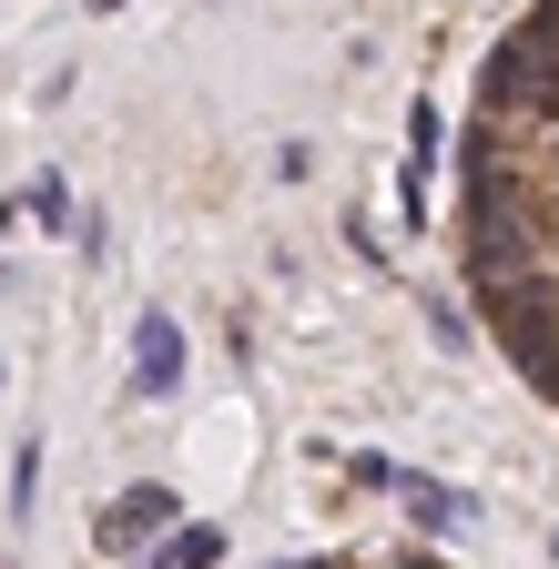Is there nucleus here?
<instances>
[{"instance_id":"f257e3e1","label":"nucleus","mask_w":559,"mask_h":569,"mask_svg":"<svg viewBox=\"0 0 559 569\" xmlns=\"http://www.w3.org/2000/svg\"><path fill=\"white\" fill-rule=\"evenodd\" d=\"M143 539H173V488H122L102 509V549H143Z\"/></svg>"},{"instance_id":"f03ea898","label":"nucleus","mask_w":559,"mask_h":569,"mask_svg":"<svg viewBox=\"0 0 559 569\" xmlns=\"http://www.w3.org/2000/svg\"><path fill=\"white\" fill-rule=\"evenodd\" d=\"M173 377H183V326L173 316H143V326H132V387L173 397Z\"/></svg>"},{"instance_id":"7ed1b4c3","label":"nucleus","mask_w":559,"mask_h":569,"mask_svg":"<svg viewBox=\"0 0 559 569\" xmlns=\"http://www.w3.org/2000/svg\"><path fill=\"white\" fill-rule=\"evenodd\" d=\"M428 173H438V102L407 112V224H428Z\"/></svg>"},{"instance_id":"20e7f679","label":"nucleus","mask_w":559,"mask_h":569,"mask_svg":"<svg viewBox=\"0 0 559 569\" xmlns=\"http://www.w3.org/2000/svg\"><path fill=\"white\" fill-rule=\"evenodd\" d=\"M407 519H417V529L468 539V529H478V498H458V488H438V478H407Z\"/></svg>"},{"instance_id":"39448f33","label":"nucleus","mask_w":559,"mask_h":569,"mask_svg":"<svg viewBox=\"0 0 559 569\" xmlns=\"http://www.w3.org/2000/svg\"><path fill=\"white\" fill-rule=\"evenodd\" d=\"M21 213H31V224H41V234H61V224H72V183H61V173L41 163V173L21 183Z\"/></svg>"},{"instance_id":"423d86ee","label":"nucleus","mask_w":559,"mask_h":569,"mask_svg":"<svg viewBox=\"0 0 559 569\" xmlns=\"http://www.w3.org/2000/svg\"><path fill=\"white\" fill-rule=\"evenodd\" d=\"M214 559H224V529H173L143 569H214Z\"/></svg>"},{"instance_id":"0eeeda50","label":"nucleus","mask_w":559,"mask_h":569,"mask_svg":"<svg viewBox=\"0 0 559 569\" xmlns=\"http://www.w3.org/2000/svg\"><path fill=\"white\" fill-rule=\"evenodd\" d=\"M31 509H41V448L21 438V448H11V529H21Z\"/></svg>"},{"instance_id":"6e6552de","label":"nucleus","mask_w":559,"mask_h":569,"mask_svg":"<svg viewBox=\"0 0 559 569\" xmlns=\"http://www.w3.org/2000/svg\"><path fill=\"white\" fill-rule=\"evenodd\" d=\"M296 569H346V559H296Z\"/></svg>"}]
</instances>
